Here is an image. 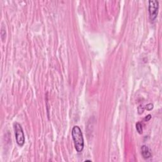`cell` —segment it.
Here are the masks:
<instances>
[{"instance_id":"cell-1","label":"cell","mask_w":162,"mask_h":162,"mask_svg":"<svg viewBox=\"0 0 162 162\" xmlns=\"http://www.w3.org/2000/svg\"><path fill=\"white\" fill-rule=\"evenodd\" d=\"M72 136L76 150L77 152L83 151L84 146V137L81 129L79 126H74L72 130Z\"/></svg>"},{"instance_id":"cell-7","label":"cell","mask_w":162,"mask_h":162,"mask_svg":"<svg viewBox=\"0 0 162 162\" xmlns=\"http://www.w3.org/2000/svg\"><path fill=\"white\" fill-rule=\"evenodd\" d=\"M151 115H148V116H146V117L145 118V120L148 121V120H149L151 118Z\"/></svg>"},{"instance_id":"cell-6","label":"cell","mask_w":162,"mask_h":162,"mask_svg":"<svg viewBox=\"0 0 162 162\" xmlns=\"http://www.w3.org/2000/svg\"><path fill=\"white\" fill-rule=\"evenodd\" d=\"M153 104L151 103H150L148 105H146V110H151L153 109Z\"/></svg>"},{"instance_id":"cell-5","label":"cell","mask_w":162,"mask_h":162,"mask_svg":"<svg viewBox=\"0 0 162 162\" xmlns=\"http://www.w3.org/2000/svg\"><path fill=\"white\" fill-rule=\"evenodd\" d=\"M137 131L139 132V134H141L143 133V125L141 124V122H137L136 125Z\"/></svg>"},{"instance_id":"cell-4","label":"cell","mask_w":162,"mask_h":162,"mask_svg":"<svg viewBox=\"0 0 162 162\" xmlns=\"http://www.w3.org/2000/svg\"><path fill=\"white\" fill-rule=\"evenodd\" d=\"M141 155L145 159L147 160L150 158L152 157V153L151 150L146 145H143L141 147Z\"/></svg>"},{"instance_id":"cell-2","label":"cell","mask_w":162,"mask_h":162,"mask_svg":"<svg viewBox=\"0 0 162 162\" xmlns=\"http://www.w3.org/2000/svg\"><path fill=\"white\" fill-rule=\"evenodd\" d=\"M14 129L16 141H17V144L20 146H22L24 143H25V136H24L22 127L20 124L16 122L15 124H14Z\"/></svg>"},{"instance_id":"cell-3","label":"cell","mask_w":162,"mask_h":162,"mask_svg":"<svg viewBox=\"0 0 162 162\" xmlns=\"http://www.w3.org/2000/svg\"><path fill=\"white\" fill-rule=\"evenodd\" d=\"M159 3L158 1H149L150 19L151 21L155 20L158 13Z\"/></svg>"}]
</instances>
